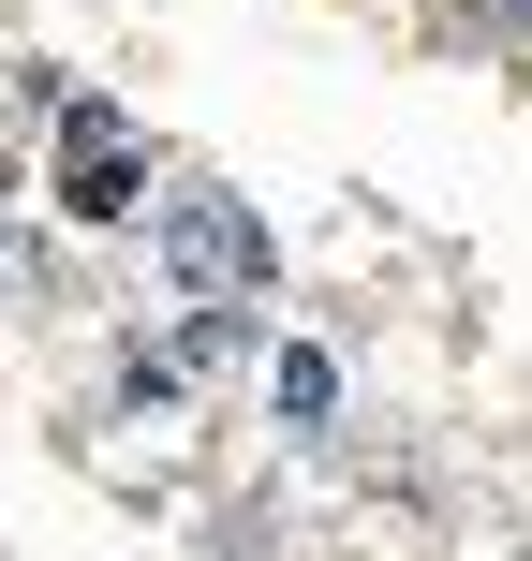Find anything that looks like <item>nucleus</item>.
<instances>
[{"mask_svg": "<svg viewBox=\"0 0 532 561\" xmlns=\"http://www.w3.org/2000/svg\"><path fill=\"white\" fill-rule=\"evenodd\" d=\"M163 237H178V266H193L207 296H267V237L237 222V207H207V193H193V207H178Z\"/></svg>", "mask_w": 532, "mask_h": 561, "instance_id": "f257e3e1", "label": "nucleus"}, {"mask_svg": "<svg viewBox=\"0 0 532 561\" xmlns=\"http://www.w3.org/2000/svg\"><path fill=\"white\" fill-rule=\"evenodd\" d=\"M503 15H518V30H532V0H503Z\"/></svg>", "mask_w": 532, "mask_h": 561, "instance_id": "7ed1b4c3", "label": "nucleus"}, {"mask_svg": "<svg viewBox=\"0 0 532 561\" xmlns=\"http://www.w3.org/2000/svg\"><path fill=\"white\" fill-rule=\"evenodd\" d=\"M75 207H89V222H118V207H134V148H118L104 104H75Z\"/></svg>", "mask_w": 532, "mask_h": 561, "instance_id": "f03ea898", "label": "nucleus"}]
</instances>
